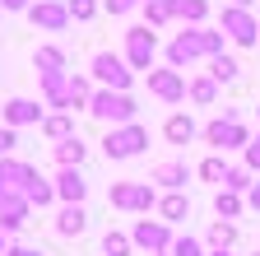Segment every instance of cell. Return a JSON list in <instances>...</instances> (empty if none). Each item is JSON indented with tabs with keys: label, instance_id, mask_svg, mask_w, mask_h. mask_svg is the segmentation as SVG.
Listing matches in <instances>:
<instances>
[{
	"label": "cell",
	"instance_id": "29",
	"mask_svg": "<svg viewBox=\"0 0 260 256\" xmlns=\"http://www.w3.org/2000/svg\"><path fill=\"white\" fill-rule=\"evenodd\" d=\"M144 23H149V28H162V23H172V10H168V0H144Z\"/></svg>",
	"mask_w": 260,
	"mask_h": 256
},
{
	"label": "cell",
	"instance_id": "22",
	"mask_svg": "<svg viewBox=\"0 0 260 256\" xmlns=\"http://www.w3.org/2000/svg\"><path fill=\"white\" fill-rule=\"evenodd\" d=\"M84 154H88V145H84L79 135H70V140H60V145H56V163H60V168H79V163H84Z\"/></svg>",
	"mask_w": 260,
	"mask_h": 256
},
{
	"label": "cell",
	"instance_id": "37",
	"mask_svg": "<svg viewBox=\"0 0 260 256\" xmlns=\"http://www.w3.org/2000/svg\"><path fill=\"white\" fill-rule=\"evenodd\" d=\"M242 154H246V168H251V173H260V135H251V145H246Z\"/></svg>",
	"mask_w": 260,
	"mask_h": 256
},
{
	"label": "cell",
	"instance_id": "35",
	"mask_svg": "<svg viewBox=\"0 0 260 256\" xmlns=\"http://www.w3.org/2000/svg\"><path fill=\"white\" fill-rule=\"evenodd\" d=\"M168 256H205V247L195 242L190 233H181V238H172V251H168Z\"/></svg>",
	"mask_w": 260,
	"mask_h": 256
},
{
	"label": "cell",
	"instance_id": "26",
	"mask_svg": "<svg viewBox=\"0 0 260 256\" xmlns=\"http://www.w3.org/2000/svg\"><path fill=\"white\" fill-rule=\"evenodd\" d=\"M237 75H242L237 56H214V61H209V79H214V84H233Z\"/></svg>",
	"mask_w": 260,
	"mask_h": 256
},
{
	"label": "cell",
	"instance_id": "24",
	"mask_svg": "<svg viewBox=\"0 0 260 256\" xmlns=\"http://www.w3.org/2000/svg\"><path fill=\"white\" fill-rule=\"evenodd\" d=\"M186 98H190V103H200V107H209V103L218 98V84H214L209 75H195V79L186 84Z\"/></svg>",
	"mask_w": 260,
	"mask_h": 256
},
{
	"label": "cell",
	"instance_id": "25",
	"mask_svg": "<svg viewBox=\"0 0 260 256\" xmlns=\"http://www.w3.org/2000/svg\"><path fill=\"white\" fill-rule=\"evenodd\" d=\"M23 201H28V205H38V210H42V205H51V201H56V186H51V182H47V177L38 173V177H32V182L23 186Z\"/></svg>",
	"mask_w": 260,
	"mask_h": 256
},
{
	"label": "cell",
	"instance_id": "19",
	"mask_svg": "<svg viewBox=\"0 0 260 256\" xmlns=\"http://www.w3.org/2000/svg\"><path fill=\"white\" fill-rule=\"evenodd\" d=\"M195 131H200V126H195L186 112H172V117H168V126H162V135H168L172 145H190V140H195Z\"/></svg>",
	"mask_w": 260,
	"mask_h": 256
},
{
	"label": "cell",
	"instance_id": "14",
	"mask_svg": "<svg viewBox=\"0 0 260 256\" xmlns=\"http://www.w3.org/2000/svg\"><path fill=\"white\" fill-rule=\"evenodd\" d=\"M42 93H47V107L70 112V75L65 70H47L42 75Z\"/></svg>",
	"mask_w": 260,
	"mask_h": 256
},
{
	"label": "cell",
	"instance_id": "36",
	"mask_svg": "<svg viewBox=\"0 0 260 256\" xmlns=\"http://www.w3.org/2000/svg\"><path fill=\"white\" fill-rule=\"evenodd\" d=\"M65 10H70V19H79V23H88V19L98 14V0H65Z\"/></svg>",
	"mask_w": 260,
	"mask_h": 256
},
{
	"label": "cell",
	"instance_id": "23",
	"mask_svg": "<svg viewBox=\"0 0 260 256\" xmlns=\"http://www.w3.org/2000/svg\"><path fill=\"white\" fill-rule=\"evenodd\" d=\"M158 214H162V223H177V219L190 214V201L181 196V191H168V196L158 201Z\"/></svg>",
	"mask_w": 260,
	"mask_h": 256
},
{
	"label": "cell",
	"instance_id": "7",
	"mask_svg": "<svg viewBox=\"0 0 260 256\" xmlns=\"http://www.w3.org/2000/svg\"><path fill=\"white\" fill-rule=\"evenodd\" d=\"M130 242L144 247L149 256H168V251H172V229H168L162 219H140L135 229H130Z\"/></svg>",
	"mask_w": 260,
	"mask_h": 256
},
{
	"label": "cell",
	"instance_id": "8",
	"mask_svg": "<svg viewBox=\"0 0 260 256\" xmlns=\"http://www.w3.org/2000/svg\"><path fill=\"white\" fill-rule=\"evenodd\" d=\"M205 145H214V149H246L251 145V131L237 117H218V121L205 126Z\"/></svg>",
	"mask_w": 260,
	"mask_h": 256
},
{
	"label": "cell",
	"instance_id": "18",
	"mask_svg": "<svg viewBox=\"0 0 260 256\" xmlns=\"http://www.w3.org/2000/svg\"><path fill=\"white\" fill-rule=\"evenodd\" d=\"M88 229V214H84V205H65L60 214H56V233L60 238H79Z\"/></svg>",
	"mask_w": 260,
	"mask_h": 256
},
{
	"label": "cell",
	"instance_id": "33",
	"mask_svg": "<svg viewBox=\"0 0 260 256\" xmlns=\"http://www.w3.org/2000/svg\"><path fill=\"white\" fill-rule=\"evenodd\" d=\"M130 247H135V242H130V233H116V229H112V233L103 238V251H107V256H130Z\"/></svg>",
	"mask_w": 260,
	"mask_h": 256
},
{
	"label": "cell",
	"instance_id": "16",
	"mask_svg": "<svg viewBox=\"0 0 260 256\" xmlns=\"http://www.w3.org/2000/svg\"><path fill=\"white\" fill-rule=\"evenodd\" d=\"M56 196H60L65 205H79V201L88 196V182L79 177V168H60V173H56Z\"/></svg>",
	"mask_w": 260,
	"mask_h": 256
},
{
	"label": "cell",
	"instance_id": "42",
	"mask_svg": "<svg viewBox=\"0 0 260 256\" xmlns=\"http://www.w3.org/2000/svg\"><path fill=\"white\" fill-rule=\"evenodd\" d=\"M5 256H42V251H32V247H10Z\"/></svg>",
	"mask_w": 260,
	"mask_h": 256
},
{
	"label": "cell",
	"instance_id": "5",
	"mask_svg": "<svg viewBox=\"0 0 260 256\" xmlns=\"http://www.w3.org/2000/svg\"><path fill=\"white\" fill-rule=\"evenodd\" d=\"M153 56H158V38H153V28H149V23L125 28V66L149 75V70H153Z\"/></svg>",
	"mask_w": 260,
	"mask_h": 256
},
{
	"label": "cell",
	"instance_id": "43",
	"mask_svg": "<svg viewBox=\"0 0 260 256\" xmlns=\"http://www.w3.org/2000/svg\"><path fill=\"white\" fill-rule=\"evenodd\" d=\"M5 251H10V233H5V229H0V256H5Z\"/></svg>",
	"mask_w": 260,
	"mask_h": 256
},
{
	"label": "cell",
	"instance_id": "30",
	"mask_svg": "<svg viewBox=\"0 0 260 256\" xmlns=\"http://www.w3.org/2000/svg\"><path fill=\"white\" fill-rule=\"evenodd\" d=\"M214 214H218V219H237V214H242V196L218 191V196H214Z\"/></svg>",
	"mask_w": 260,
	"mask_h": 256
},
{
	"label": "cell",
	"instance_id": "39",
	"mask_svg": "<svg viewBox=\"0 0 260 256\" xmlns=\"http://www.w3.org/2000/svg\"><path fill=\"white\" fill-rule=\"evenodd\" d=\"M103 5H107V14H130L135 5H144V0H103Z\"/></svg>",
	"mask_w": 260,
	"mask_h": 256
},
{
	"label": "cell",
	"instance_id": "40",
	"mask_svg": "<svg viewBox=\"0 0 260 256\" xmlns=\"http://www.w3.org/2000/svg\"><path fill=\"white\" fill-rule=\"evenodd\" d=\"M0 10H32V0H0Z\"/></svg>",
	"mask_w": 260,
	"mask_h": 256
},
{
	"label": "cell",
	"instance_id": "17",
	"mask_svg": "<svg viewBox=\"0 0 260 256\" xmlns=\"http://www.w3.org/2000/svg\"><path fill=\"white\" fill-rule=\"evenodd\" d=\"M153 182H158V186H168V191H181V186L190 182V168L181 163V158H168V163H158V168H153Z\"/></svg>",
	"mask_w": 260,
	"mask_h": 256
},
{
	"label": "cell",
	"instance_id": "34",
	"mask_svg": "<svg viewBox=\"0 0 260 256\" xmlns=\"http://www.w3.org/2000/svg\"><path fill=\"white\" fill-rule=\"evenodd\" d=\"M228 168H233V163H223L218 154H209L205 163H200V177H205V182H223V177H228Z\"/></svg>",
	"mask_w": 260,
	"mask_h": 256
},
{
	"label": "cell",
	"instance_id": "21",
	"mask_svg": "<svg viewBox=\"0 0 260 256\" xmlns=\"http://www.w3.org/2000/svg\"><path fill=\"white\" fill-rule=\"evenodd\" d=\"M42 135H47V140H56V145H60V140H70V135H75V117H70V112L42 117Z\"/></svg>",
	"mask_w": 260,
	"mask_h": 256
},
{
	"label": "cell",
	"instance_id": "1",
	"mask_svg": "<svg viewBox=\"0 0 260 256\" xmlns=\"http://www.w3.org/2000/svg\"><path fill=\"white\" fill-rule=\"evenodd\" d=\"M200 56H223V33H209V28H186V33H177L172 38V47H168V66L172 70H181V66H190V61H200Z\"/></svg>",
	"mask_w": 260,
	"mask_h": 256
},
{
	"label": "cell",
	"instance_id": "41",
	"mask_svg": "<svg viewBox=\"0 0 260 256\" xmlns=\"http://www.w3.org/2000/svg\"><path fill=\"white\" fill-rule=\"evenodd\" d=\"M246 201H251V210H255V214H260V182H255V186H251V196H246Z\"/></svg>",
	"mask_w": 260,
	"mask_h": 256
},
{
	"label": "cell",
	"instance_id": "44",
	"mask_svg": "<svg viewBox=\"0 0 260 256\" xmlns=\"http://www.w3.org/2000/svg\"><path fill=\"white\" fill-rule=\"evenodd\" d=\"M233 5H237V10H251V0H233Z\"/></svg>",
	"mask_w": 260,
	"mask_h": 256
},
{
	"label": "cell",
	"instance_id": "46",
	"mask_svg": "<svg viewBox=\"0 0 260 256\" xmlns=\"http://www.w3.org/2000/svg\"><path fill=\"white\" fill-rule=\"evenodd\" d=\"M255 256H260V251H255Z\"/></svg>",
	"mask_w": 260,
	"mask_h": 256
},
{
	"label": "cell",
	"instance_id": "11",
	"mask_svg": "<svg viewBox=\"0 0 260 256\" xmlns=\"http://www.w3.org/2000/svg\"><path fill=\"white\" fill-rule=\"evenodd\" d=\"M23 223H28V201L19 196V191H5V186H0V229H5V233H19Z\"/></svg>",
	"mask_w": 260,
	"mask_h": 256
},
{
	"label": "cell",
	"instance_id": "31",
	"mask_svg": "<svg viewBox=\"0 0 260 256\" xmlns=\"http://www.w3.org/2000/svg\"><path fill=\"white\" fill-rule=\"evenodd\" d=\"M255 182H251V168H228V177H223V191H233V196H242V191H251Z\"/></svg>",
	"mask_w": 260,
	"mask_h": 256
},
{
	"label": "cell",
	"instance_id": "3",
	"mask_svg": "<svg viewBox=\"0 0 260 256\" xmlns=\"http://www.w3.org/2000/svg\"><path fill=\"white\" fill-rule=\"evenodd\" d=\"M107 205H116V210H125V214H149V210L158 205V191H153L149 182H116V186L107 191Z\"/></svg>",
	"mask_w": 260,
	"mask_h": 256
},
{
	"label": "cell",
	"instance_id": "20",
	"mask_svg": "<svg viewBox=\"0 0 260 256\" xmlns=\"http://www.w3.org/2000/svg\"><path fill=\"white\" fill-rule=\"evenodd\" d=\"M168 10H172V19H186L190 28H200V23H205V14H209L205 0H168Z\"/></svg>",
	"mask_w": 260,
	"mask_h": 256
},
{
	"label": "cell",
	"instance_id": "28",
	"mask_svg": "<svg viewBox=\"0 0 260 256\" xmlns=\"http://www.w3.org/2000/svg\"><path fill=\"white\" fill-rule=\"evenodd\" d=\"M233 242H237V229H233L228 219H218L214 229H209V247H214V251H228Z\"/></svg>",
	"mask_w": 260,
	"mask_h": 256
},
{
	"label": "cell",
	"instance_id": "2",
	"mask_svg": "<svg viewBox=\"0 0 260 256\" xmlns=\"http://www.w3.org/2000/svg\"><path fill=\"white\" fill-rule=\"evenodd\" d=\"M88 112L98 117V121H107L112 131L116 126H130L135 121V98H130V93H112V89H93V98H88Z\"/></svg>",
	"mask_w": 260,
	"mask_h": 256
},
{
	"label": "cell",
	"instance_id": "13",
	"mask_svg": "<svg viewBox=\"0 0 260 256\" xmlns=\"http://www.w3.org/2000/svg\"><path fill=\"white\" fill-rule=\"evenodd\" d=\"M5 126L10 131H19V126H42V107L32 98H10L5 103Z\"/></svg>",
	"mask_w": 260,
	"mask_h": 256
},
{
	"label": "cell",
	"instance_id": "38",
	"mask_svg": "<svg viewBox=\"0 0 260 256\" xmlns=\"http://www.w3.org/2000/svg\"><path fill=\"white\" fill-rule=\"evenodd\" d=\"M14 145H19V135L10 131V126H0V158H10V154H14Z\"/></svg>",
	"mask_w": 260,
	"mask_h": 256
},
{
	"label": "cell",
	"instance_id": "4",
	"mask_svg": "<svg viewBox=\"0 0 260 256\" xmlns=\"http://www.w3.org/2000/svg\"><path fill=\"white\" fill-rule=\"evenodd\" d=\"M144 149H149V131H144L140 121L116 126V131L103 135V154H107V158H135V154H144Z\"/></svg>",
	"mask_w": 260,
	"mask_h": 256
},
{
	"label": "cell",
	"instance_id": "27",
	"mask_svg": "<svg viewBox=\"0 0 260 256\" xmlns=\"http://www.w3.org/2000/svg\"><path fill=\"white\" fill-rule=\"evenodd\" d=\"M32 66H38L42 75H47V70H65V51H60V47H38Z\"/></svg>",
	"mask_w": 260,
	"mask_h": 256
},
{
	"label": "cell",
	"instance_id": "6",
	"mask_svg": "<svg viewBox=\"0 0 260 256\" xmlns=\"http://www.w3.org/2000/svg\"><path fill=\"white\" fill-rule=\"evenodd\" d=\"M93 79L103 84V89H112V93H130L135 70L125 66V56H116V51H98V56H93Z\"/></svg>",
	"mask_w": 260,
	"mask_h": 256
},
{
	"label": "cell",
	"instance_id": "9",
	"mask_svg": "<svg viewBox=\"0 0 260 256\" xmlns=\"http://www.w3.org/2000/svg\"><path fill=\"white\" fill-rule=\"evenodd\" d=\"M223 33L233 38L237 47H255V38H260V23H255V14H251V10L228 5V10H223Z\"/></svg>",
	"mask_w": 260,
	"mask_h": 256
},
{
	"label": "cell",
	"instance_id": "10",
	"mask_svg": "<svg viewBox=\"0 0 260 256\" xmlns=\"http://www.w3.org/2000/svg\"><path fill=\"white\" fill-rule=\"evenodd\" d=\"M149 93L153 98H162V103H181L186 98V75L181 70H149Z\"/></svg>",
	"mask_w": 260,
	"mask_h": 256
},
{
	"label": "cell",
	"instance_id": "15",
	"mask_svg": "<svg viewBox=\"0 0 260 256\" xmlns=\"http://www.w3.org/2000/svg\"><path fill=\"white\" fill-rule=\"evenodd\" d=\"M32 177H38V168H32V163H19V158H0V186H5V191H19V196H23V186H28Z\"/></svg>",
	"mask_w": 260,
	"mask_h": 256
},
{
	"label": "cell",
	"instance_id": "32",
	"mask_svg": "<svg viewBox=\"0 0 260 256\" xmlns=\"http://www.w3.org/2000/svg\"><path fill=\"white\" fill-rule=\"evenodd\" d=\"M88 98H93V84L84 75H70V112L75 107H88Z\"/></svg>",
	"mask_w": 260,
	"mask_h": 256
},
{
	"label": "cell",
	"instance_id": "12",
	"mask_svg": "<svg viewBox=\"0 0 260 256\" xmlns=\"http://www.w3.org/2000/svg\"><path fill=\"white\" fill-rule=\"evenodd\" d=\"M28 19L38 28H47V33H60V28L70 23V10H65V0H38V5L28 10Z\"/></svg>",
	"mask_w": 260,
	"mask_h": 256
},
{
	"label": "cell",
	"instance_id": "45",
	"mask_svg": "<svg viewBox=\"0 0 260 256\" xmlns=\"http://www.w3.org/2000/svg\"><path fill=\"white\" fill-rule=\"evenodd\" d=\"M209 256H233V251H209Z\"/></svg>",
	"mask_w": 260,
	"mask_h": 256
}]
</instances>
